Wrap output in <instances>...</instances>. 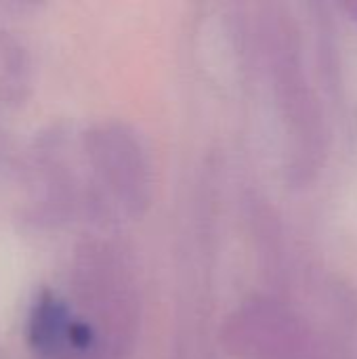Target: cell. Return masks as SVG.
<instances>
[{"label": "cell", "instance_id": "cell-3", "mask_svg": "<svg viewBox=\"0 0 357 359\" xmlns=\"http://www.w3.org/2000/svg\"><path fill=\"white\" fill-rule=\"evenodd\" d=\"M4 154V141H2V137H0V156Z\"/></svg>", "mask_w": 357, "mask_h": 359}, {"label": "cell", "instance_id": "cell-1", "mask_svg": "<svg viewBox=\"0 0 357 359\" xmlns=\"http://www.w3.org/2000/svg\"><path fill=\"white\" fill-rule=\"evenodd\" d=\"M25 341L36 359H86L97 347L95 328L53 290H42L32 301Z\"/></svg>", "mask_w": 357, "mask_h": 359}, {"label": "cell", "instance_id": "cell-2", "mask_svg": "<svg viewBox=\"0 0 357 359\" xmlns=\"http://www.w3.org/2000/svg\"><path fill=\"white\" fill-rule=\"evenodd\" d=\"M32 86V57L25 40L0 19V111L23 103Z\"/></svg>", "mask_w": 357, "mask_h": 359}]
</instances>
